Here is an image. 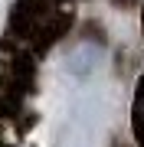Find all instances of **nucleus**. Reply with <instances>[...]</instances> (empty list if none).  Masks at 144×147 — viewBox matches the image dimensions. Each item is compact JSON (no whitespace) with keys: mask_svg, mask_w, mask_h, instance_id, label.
Masks as SVG:
<instances>
[{"mask_svg":"<svg viewBox=\"0 0 144 147\" xmlns=\"http://www.w3.org/2000/svg\"><path fill=\"white\" fill-rule=\"evenodd\" d=\"M131 121H134V137L144 147V75L138 82V92H134V108H131Z\"/></svg>","mask_w":144,"mask_h":147,"instance_id":"nucleus-1","label":"nucleus"},{"mask_svg":"<svg viewBox=\"0 0 144 147\" xmlns=\"http://www.w3.org/2000/svg\"><path fill=\"white\" fill-rule=\"evenodd\" d=\"M141 20H144V16H141Z\"/></svg>","mask_w":144,"mask_h":147,"instance_id":"nucleus-2","label":"nucleus"}]
</instances>
